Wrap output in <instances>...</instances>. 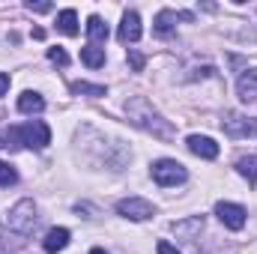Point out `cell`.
<instances>
[{"label":"cell","instance_id":"obj_1","mask_svg":"<svg viewBox=\"0 0 257 254\" xmlns=\"http://www.w3.org/2000/svg\"><path fill=\"white\" fill-rule=\"evenodd\" d=\"M126 114H128V120H132L135 126L153 132L156 138H174V126H171V123L150 105V99H144V96H135V99L128 102Z\"/></svg>","mask_w":257,"mask_h":254},{"label":"cell","instance_id":"obj_2","mask_svg":"<svg viewBox=\"0 0 257 254\" xmlns=\"http://www.w3.org/2000/svg\"><path fill=\"white\" fill-rule=\"evenodd\" d=\"M6 147H30V150H45L51 144V129L42 120H30L24 126H12L6 135Z\"/></svg>","mask_w":257,"mask_h":254},{"label":"cell","instance_id":"obj_3","mask_svg":"<svg viewBox=\"0 0 257 254\" xmlns=\"http://www.w3.org/2000/svg\"><path fill=\"white\" fill-rule=\"evenodd\" d=\"M6 224H9V230H15L21 236H30L33 227H36V206H33V200H18L9 209V215H6Z\"/></svg>","mask_w":257,"mask_h":254},{"label":"cell","instance_id":"obj_4","mask_svg":"<svg viewBox=\"0 0 257 254\" xmlns=\"http://www.w3.org/2000/svg\"><path fill=\"white\" fill-rule=\"evenodd\" d=\"M186 177H189V171H186L180 162H174V159H159V162L153 165V180H156L159 186H165V189H171V186H177V183H186Z\"/></svg>","mask_w":257,"mask_h":254},{"label":"cell","instance_id":"obj_5","mask_svg":"<svg viewBox=\"0 0 257 254\" xmlns=\"http://www.w3.org/2000/svg\"><path fill=\"white\" fill-rule=\"evenodd\" d=\"M215 215H218V221H221L224 227H230V230H242V227H245V218H248V212H245L239 203H227V200H218V203H215Z\"/></svg>","mask_w":257,"mask_h":254},{"label":"cell","instance_id":"obj_6","mask_svg":"<svg viewBox=\"0 0 257 254\" xmlns=\"http://www.w3.org/2000/svg\"><path fill=\"white\" fill-rule=\"evenodd\" d=\"M221 129L230 138H257V117H242V114H227L221 120Z\"/></svg>","mask_w":257,"mask_h":254},{"label":"cell","instance_id":"obj_7","mask_svg":"<svg viewBox=\"0 0 257 254\" xmlns=\"http://www.w3.org/2000/svg\"><path fill=\"white\" fill-rule=\"evenodd\" d=\"M117 212L123 218H132V221H147V218H153V203L144 197H126L117 203Z\"/></svg>","mask_w":257,"mask_h":254},{"label":"cell","instance_id":"obj_8","mask_svg":"<svg viewBox=\"0 0 257 254\" xmlns=\"http://www.w3.org/2000/svg\"><path fill=\"white\" fill-rule=\"evenodd\" d=\"M194 21L192 12H174V9H162L159 15H156V33L159 36H171L174 30H177V21Z\"/></svg>","mask_w":257,"mask_h":254},{"label":"cell","instance_id":"obj_9","mask_svg":"<svg viewBox=\"0 0 257 254\" xmlns=\"http://www.w3.org/2000/svg\"><path fill=\"white\" fill-rule=\"evenodd\" d=\"M186 144H189V150H192L194 156H200V159H215L218 156V144L212 138H206V135H192Z\"/></svg>","mask_w":257,"mask_h":254},{"label":"cell","instance_id":"obj_10","mask_svg":"<svg viewBox=\"0 0 257 254\" xmlns=\"http://www.w3.org/2000/svg\"><path fill=\"white\" fill-rule=\"evenodd\" d=\"M236 90H239V99L242 102H257V69H245L239 75Z\"/></svg>","mask_w":257,"mask_h":254},{"label":"cell","instance_id":"obj_11","mask_svg":"<svg viewBox=\"0 0 257 254\" xmlns=\"http://www.w3.org/2000/svg\"><path fill=\"white\" fill-rule=\"evenodd\" d=\"M138 39H141V18L135 9H128L120 24V42H138Z\"/></svg>","mask_w":257,"mask_h":254},{"label":"cell","instance_id":"obj_12","mask_svg":"<svg viewBox=\"0 0 257 254\" xmlns=\"http://www.w3.org/2000/svg\"><path fill=\"white\" fill-rule=\"evenodd\" d=\"M66 245H69V230H66V227H51V230L45 233V239H42V248L48 254L63 251Z\"/></svg>","mask_w":257,"mask_h":254},{"label":"cell","instance_id":"obj_13","mask_svg":"<svg viewBox=\"0 0 257 254\" xmlns=\"http://www.w3.org/2000/svg\"><path fill=\"white\" fill-rule=\"evenodd\" d=\"M42 108H45V99H42L39 93H30V90H27V93L18 96V111H21V114H39Z\"/></svg>","mask_w":257,"mask_h":254},{"label":"cell","instance_id":"obj_14","mask_svg":"<svg viewBox=\"0 0 257 254\" xmlns=\"http://www.w3.org/2000/svg\"><path fill=\"white\" fill-rule=\"evenodd\" d=\"M57 30L66 36H78V12L75 9H63L57 15Z\"/></svg>","mask_w":257,"mask_h":254},{"label":"cell","instance_id":"obj_15","mask_svg":"<svg viewBox=\"0 0 257 254\" xmlns=\"http://www.w3.org/2000/svg\"><path fill=\"white\" fill-rule=\"evenodd\" d=\"M87 33H90V39H93V42H105L111 30H108V24H105L99 15H90V21H87Z\"/></svg>","mask_w":257,"mask_h":254},{"label":"cell","instance_id":"obj_16","mask_svg":"<svg viewBox=\"0 0 257 254\" xmlns=\"http://www.w3.org/2000/svg\"><path fill=\"white\" fill-rule=\"evenodd\" d=\"M81 60L90 66V69H99V66H105V48L87 45V48H81Z\"/></svg>","mask_w":257,"mask_h":254},{"label":"cell","instance_id":"obj_17","mask_svg":"<svg viewBox=\"0 0 257 254\" xmlns=\"http://www.w3.org/2000/svg\"><path fill=\"white\" fill-rule=\"evenodd\" d=\"M236 171L248 180V183H257V156H242L236 162Z\"/></svg>","mask_w":257,"mask_h":254},{"label":"cell","instance_id":"obj_18","mask_svg":"<svg viewBox=\"0 0 257 254\" xmlns=\"http://www.w3.org/2000/svg\"><path fill=\"white\" fill-rule=\"evenodd\" d=\"M174 230H177V233H183L186 239H192L194 230H203V218L197 215V218H192V221H180V224H174Z\"/></svg>","mask_w":257,"mask_h":254},{"label":"cell","instance_id":"obj_19","mask_svg":"<svg viewBox=\"0 0 257 254\" xmlns=\"http://www.w3.org/2000/svg\"><path fill=\"white\" fill-rule=\"evenodd\" d=\"M72 93H84V96H105V87H102V84H87V81H75V84H72Z\"/></svg>","mask_w":257,"mask_h":254},{"label":"cell","instance_id":"obj_20","mask_svg":"<svg viewBox=\"0 0 257 254\" xmlns=\"http://www.w3.org/2000/svg\"><path fill=\"white\" fill-rule=\"evenodd\" d=\"M15 183H18V171H15L9 162H0V186L9 189V186H15Z\"/></svg>","mask_w":257,"mask_h":254},{"label":"cell","instance_id":"obj_21","mask_svg":"<svg viewBox=\"0 0 257 254\" xmlns=\"http://www.w3.org/2000/svg\"><path fill=\"white\" fill-rule=\"evenodd\" d=\"M48 60L57 66H69V54H66L60 45H54V48H48Z\"/></svg>","mask_w":257,"mask_h":254},{"label":"cell","instance_id":"obj_22","mask_svg":"<svg viewBox=\"0 0 257 254\" xmlns=\"http://www.w3.org/2000/svg\"><path fill=\"white\" fill-rule=\"evenodd\" d=\"M128 60H132V69H135V72H141V69H144V57H141L138 51H132V54H128Z\"/></svg>","mask_w":257,"mask_h":254},{"label":"cell","instance_id":"obj_23","mask_svg":"<svg viewBox=\"0 0 257 254\" xmlns=\"http://www.w3.org/2000/svg\"><path fill=\"white\" fill-rule=\"evenodd\" d=\"M156 251H159V254H180L177 248H174V245H171V242H165V239H162V242L156 245Z\"/></svg>","mask_w":257,"mask_h":254},{"label":"cell","instance_id":"obj_24","mask_svg":"<svg viewBox=\"0 0 257 254\" xmlns=\"http://www.w3.org/2000/svg\"><path fill=\"white\" fill-rule=\"evenodd\" d=\"M30 12H51V3H27Z\"/></svg>","mask_w":257,"mask_h":254},{"label":"cell","instance_id":"obj_25","mask_svg":"<svg viewBox=\"0 0 257 254\" xmlns=\"http://www.w3.org/2000/svg\"><path fill=\"white\" fill-rule=\"evenodd\" d=\"M6 90H9V75L0 72V96H6Z\"/></svg>","mask_w":257,"mask_h":254},{"label":"cell","instance_id":"obj_26","mask_svg":"<svg viewBox=\"0 0 257 254\" xmlns=\"http://www.w3.org/2000/svg\"><path fill=\"white\" fill-rule=\"evenodd\" d=\"M0 254H9V248H6V242L0 239Z\"/></svg>","mask_w":257,"mask_h":254},{"label":"cell","instance_id":"obj_27","mask_svg":"<svg viewBox=\"0 0 257 254\" xmlns=\"http://www.w3.org/2000/svg\"><path fill=\"white\" fill-rule=\"evenodd\" d=\"M90 254H105V251H102V248H93V251H90Z\"/></svg>","mask_w":257,"mask_h":254},{"label":"cell","instance_id":"obj_28","mask_svg":"<svg viewBox=\"0 0 257 254\" xmlns=\"http://www.w3.org/2000/svg\"><path fill=\"white\" fill-rule=\"evenodd\" d=\"M3 147H6V144H3V138H0V150H3Z\"/></svg>","mask_w":257,"mask_h":254}]
</instances>
